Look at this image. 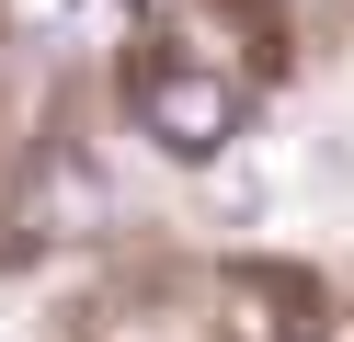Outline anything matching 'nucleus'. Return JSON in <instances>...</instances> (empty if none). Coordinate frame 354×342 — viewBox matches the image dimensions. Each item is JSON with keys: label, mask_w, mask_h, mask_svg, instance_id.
Segmentation results:
<instances>
[{"label": "nucleus", "mask_w": 354, "mask_h": 342, "mask_svg": "<svg viewBox=\"0 0 354 342\" xmlns=\"http://www.w3.org/2000/svg\"><path fill=\"white\" fill-rule=\"evenodd\" d=\"M138 126L160 137L171 160H217L240 137V91L217 80V68H183V57H160V68H138Z\"/></svg>", "instance_id": "obj_1"}]
</instances>
